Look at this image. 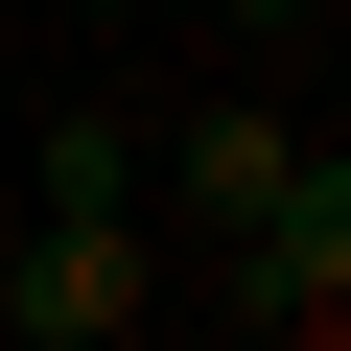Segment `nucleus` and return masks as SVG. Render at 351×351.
I'll return each instance as SVG.
<instances>
[{"label":"nucleus","mask_w":351,"mask_h":351,"mask_svg":"<svg viewBox=\"0 0 351 351\" xmlns=\"http://www.w3.org/2000/svg\"><path fill=\"white\" fill-rule=\"evenodd\" d=\"M211 304H234V328H351V164H328V141L258 188V234H211Z\"/></svg>","instance_id":"1"},{"label":"nucleus","mask_w":351,"mask_h":351,"mask_svg":"<svg viewBox=\"0 0 351 351\" xmlns=\"http://www.w3.org/2000/svg\"><path fill=\"white\" fill-rule=\"evenodd\" d=\"M164 304V258H141V211H47L24 258H0V328H24V351H117Z\"/></svg>","instance_id":"2"},{"label":"nucleus","mask_w":351,"mask_h":351,"mask_svg":"<svg viewBox=\"0 0 351 351\" xmlns=\"http://www.w3.org/2000/svg\"><path fill=\"white\" fill-rule=\"evenodd\" d=\"M281 164H304V141H281V94H211L188 141H164V211H188V234H258V188H281Z\"/></svg>","instance_id":"3"},{"label":"nucleus","mask_w":351,"mask_h":351,"mask_svg":"<svg viewBox=\"0 0 351 351\" xmlns=\"http://www.w3.org/2000/svg\"><path fill=\"white\" fill-rule=\"evenodd\" d=\"M47 211H141V141L117 117H47Z\"/></svg>","instance_id":"4"},{"label":"nucleus","mask_w":351,"mask_h":351,"mask_svg":"<svg viewBox=\"0 0 351 351\" xmlns=\"http://www.w3.org/2000/svg\"><path fill=\"white\" fill-rule=\"evenodd\" d=\"M234 24H304V0H234Z\"/></svg>","instance_id":"5"},{"label":"nucleus","mask_w":351,"mask_h":351,"mask_svg":"<svg viewBox=\"0 0 351 351\" xmlns=\"http://www.w3.org/2000/svg\"><path fill=\"white\" fill-rule=\"evenodd\" d=\"M71 24H141V0H71Z\"/></svg>","instance_id":"6"}]
</instances>
